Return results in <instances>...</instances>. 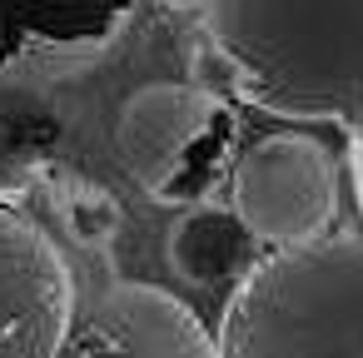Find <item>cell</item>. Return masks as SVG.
<instances>
[{"instance_id": "4", "label": "cell", "mask_w": 363, "mask_h": 358, "mask_svg": "<svg viewBox=\"0 0 363 358\" xmlns=\"http://www.w3.org/2000/svg\"><path fill=\"white\" fill-rule=\"evenodd\" d=\"M229 209L259 239V249L313 244L338 214V160L303 130H274L249 140L229 164Z\"/></svg>"}, {"instance_id": "12", "label": "cell", "mask_w": 363, "mask_h": 358, "mask_svg": "<svg viewBox=\"0 0 363 358\" xmlns=\"http://www.w3.org/2000/svg\"><path fill=\"white\" fill-rule=\"evenodd\" d=\"M164 6H204V0H164Z\"/></svg>"}, {"instance_id": "5", "label": "cell", "mask_w": 363, "mask_h": 358, "mask_svg": "<svg viewBox=\"0 0 363 358\" xmlns=\"http://www.w3.org/2000/svg\"><path fill=\"white\" fill-rule=\"evenodd\" d=\"M75 318V279L50 234L0 199V358H55Z\"/></svg>"}, {"instance_id": "10", "label": "cell", "mask_w": 363, "mask_h": 358, "mask_svg": "<svg viewBox=\"0 0 363 358\" xmlns=\"http://www.w3.org/2000/svg\"><path fill=\"white\" fill-rule=\"evenodd\" d=\"M60 214H65V224L80 244H110L125 229V209L100 184H70L60 194Z\"/></svg>"}, {"instance_id": "6", "label": "cell", "mask_w": 363, "mask_h": 358, "mask_svg": "<svg viewBox=\"0 0 363 358\" xmlns=\"http://www.w3.org/2000/svg\"><path fill=\"white\" fill-rule=\"evenodd\" d=\"M55 358H219L214 333L174 293L155 284H115L85 313L70 318V333Z\"/></svg>"}, {"instance_id": "11", "label": "cell", "mask_w": 363, "mask_h": 358, "mask_svg": "<svg viewBox=\"0 0 363 358\" xmlns=\"http://www.w3.org/2000/svg\"><path fill=\"white\" fill-rule=\"evenodd\" d=\"M348 179H353V199H358V214H363V140L348 145Z\"/></svg>"}, {"instance_id": "2", "label": "cell", "mask_w": 363, "mask_h": 358, "mask_svg": "<svg viewBox=\"0 0 363 358\" xmlns=\"http://www.w3.org/2000/svg\"><path fill=\"white\" fill-rule=\"evenodd\" d=\"M219 358H363V234L264 249L229 289Z\"/></svg>"}, {"instance_id": "1", "label": "cell", "mask_w": 363, "mask_h": 358, "mask_svg": "<svg viewBox=\"0 0 363 358\" xmlns=\"http://www.w3.org/2000/svg\"><path fill=\"white\" fill-rule=\"evenodd\" d=\"M189 70L204 95H234L298 125L363 140V0H204Z\"/></svg>"}, {"instance_id": "9", "label": "cell", "mask_w": 363, "mask_h": 358, "mask_svg": "<svg viewBox=\"0 0 363 358\" xmlns=\"http://www.w3.org/2000/svg\"><path fill=\"white\" fill-rule=\"evenodd\" d=\"M259 254V239L239 224L229 204H194L169 229V269L199 289H234Z\"/></svg>"}, {"instance_id": "7", "label": "cell", "mask_w": 363, "mask_h": 358, "mask_svg": "<svg viewBox=\"0 0 363 358\" xmlns=\"http://www.w3.org/2000/svg\"><path fill=\"white\" fill-rule=\"evenodd\" d=\"M135 11L140 0H0V70L90 60Z\"/></svg>"}, {"instance_id": "8", "label": "cell", "mask_w": 363, "mask_h": 358, "mask_svg": "<svg viewBox=\"0 0 363 358\" xmlns=\"http://www.w3.org/2000/svg\"><path fill=\"white\" fill-rule=\"evenodd\" d=\"M65 140V115L45 85L21 70H0V199L35 189Z\"/></svg>"}, {"instance_id": "3", "label": "cell", "mask_w": 363, "mask_h": 358, "mask_svg": "<svg viewBox=\"0 0 363 358\" xmlns=\"http://www.w3.org/2000/svg\"><path fill=\"white\" fill-rule=\"evenodd\" d=\"M115 145L130 179L160 204H209L224 164H234L224 145V105L199 85H145L120 105Z\"/></svg>"}]
</instances>
